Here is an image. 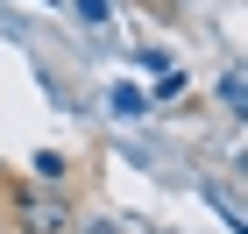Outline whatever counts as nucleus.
Instances as JSON below:
<instances>
[{
	"instance_id": "2",
	"label": "nucleus",
	"mask_w": 248,
	"mask_h": 234,
	"mask_svg": "<svg viewBox=\"0 0 248 234\" xmlns=\"http://www.w3.org/2000/svg\"><path fill=\"white\" fill-rule=\"evenodd\" d=\"M220 107H227V114H248V78H241V64L220 71Z\"/></svg>"
},
{
	"instance_id": "4",
	"label": "nucleus",
	"mask_w": 248,
	"mask_h": 234,
	"mask_svg": "<svg viewBox=\"0 0 248 234\" xmlns=\"http://www.w3.org/2000/svg\"><path fill=\"white\" fill-rule=\"evenodd\" d=\"M71 7H78L85 21H107V0H71Z\"/></svg>"
},
{
	"instance_id": "1",
	"label": "nucleus",
	"mask_w": 248,
	"mask_h": 234,
	"mask_svg": "<svg viewBox=\"0 0 248 234\" xmlns=\"http://www.w3.org/2000/svg\"><path fill=\"white\" fill-rule=\"evenodd\" d=\"M15 227H21V234H64V227H71V206H64L57 192H29V185H15Z\"/></svg>"
},
{
	"instance_id": "3",
	"label": "nucleus",
	"mask_w": 248,
	"mask_h": 234,
	"mask_svg": "<svg viewBox=\"0 0 248 234\" xmlns=\"http://www.w3.org/2000/svg\"><path fill=\"white\" fill-rule=\"evenodd\" d=\"M114 107H121V114H142V107H149V99L135 93V85H114Z\"/></svg>"
},
{
	"instance_id": "5",
	"label": "nucleus",
	"mask_w": 248,
	"mask_h": 234,
	"mask_svg": "<svg viewBox=\"0 0 248 234\" xmlns=\"http://www.w3.org/2000/svg\"><path fill=\"white\" fill-rule=\"evenodd\" d=\"M99 234H114V227H99Z\"/></svg>"
}]
</instances>
